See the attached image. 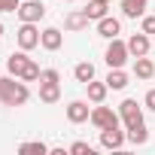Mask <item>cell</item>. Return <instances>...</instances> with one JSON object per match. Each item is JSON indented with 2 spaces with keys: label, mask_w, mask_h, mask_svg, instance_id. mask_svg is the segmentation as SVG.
<instances>
[{
  "label": "cell",
  "mask_w": 155,
  "mask_h": 155,
  "mask_svg": "<svg viewBox=\"0 0 155 155\" xmlns=\"http://www.w3.org/2000/svg\"><path fill=\"white\" fill-rule=\"evenodd\" d=\"M28 97H31V91H28L25 79L18 82V76H15V79H12V76L0 79V101H3V104H9V107H21V104H28Z\"/></svg>",
  "instance_id": "6da1fadb"
},
{
  "label": "cell",
  "mask_w": 155,
  "mask_h": 155,
  "mask_svg": "<svg viewBox=\"0 0 155 155\" xmlns=\"http://www.w3.org/2000/svg\"><path fill=\"white\" fill-rule=\"evenodd\" d=\"M131 58V52H128V43H122L119 37H113L110 40V46H107V55H104V61L110 64V67H125V61Z\"/></svg>",
  "instance_id": "7a4b0ae2"
},
{
  "label": "cell",
  "mask_w": 155,
  "mask_h": 155,
  "mask_svg": "<svg viewBox=\"0 0 155 155\" xmlns=\"http://www.w3.org/2000/svg\"><path fill=\"white\" fill-rule=\"evenodd\" d=\"M15 40H18V46H21L25 52L37 49V46H40V31H37V25H34V21H21V28L15 31Z\"/></svg>",
  "instance_id": "3957f363"
},
{
  "label": "cell",
  "mask_w": 155,
  "mask_h": 155,
  "mask_svg": "<svg viewBox=\"0 0 155 155\" xmlns=\"http://www.w3.org/2000/svg\"><path fill=\"white\" fill-rule=\"evenodd\" d=\"M119 116H122L125 128H137V125H143V110L137 107V101H134V97H128V101H122V104H119Z\"/></svg>",
  "instance_id": "277c9868"
},
{
  "label": "cell",
  "mask_w": 155,
  "mask_h": 155,
  "mask_svg": "<svg viewBox=\"0 0 155 155\" xmlns=\"http://www.w3.org/2000/svg\"><path fill=\"white\" fill-rule=\"evenodd\" d=\"M119 119H122V116L113 113L110 107H101V104H97V107L91 110V125H94L97 131H104V128H119Z\"/></svg>",
  "instance_id": "5b68a950"
},
{
  "label": "cell",
  "mask_w": 155,
  "mask_h": 155,
  "mask_svg": "<svg viewBox=\"0 0 155 155\" xmlns=\"http://www.w3.org/2000/svg\"><path fill=\"white\" fill-rule=\"evenodd\" d=\"M43 15H46V6L40 3V0H21V6H18V18L21 21H34L37 25Z\"/></svg>",
  "instance_id": "8992f818"
},
{
  "label": "cell",
  "mask_w": 155,
  "mask_h": 155,
  "mask_svg": "<svg viewBox=\"0 0 155 155\" xmlns=\"http://www.w3.org/2000/svg\"><path fill=\"white\" fill-rule=\"evenodd\" d=\"M125 140H128V134L119 131V128H104V131H101V146H104V149H122Z\"/></svg>",
  "instance_id": "52a82bcc"
},
{
  "label": "cell",
  "mask_w": 155,
  "mask_h": 155,
  "mask_svg": "<svg viewBox=\"0 0 155 155\" xmlns=\"http://www.w3.org/2000/svg\"><path fill=\"white\" fill-rule=\"evenodd\" d=\"M40 46H43L46 52H58V49L64 46V34H61L58 28H46V31L40 34Z\"/></svg>",
  "instance_id": "ba28073f"
},
{
  "label": "cell",
  "mask_w": 155,
  "mask_h": 155,
  "mask_svg": "<svg viewBox=\"0 0 155 155\" xmlns=\"http://www.w3.org/2000/svg\"><path fill=\"white\" fill-rule=\"evenodd\" d=\"M67 119H70L73 125L88 122V119H91V110H88V104H85V101H70V104H67Z\"/></svg>",
  "instance_id": "9c48e42d"
},
{
  "label": "cell",
  "mask_w": 155,
  "mask_h": 155,
  "mask_svg": "<svg viewBox=\"0 0 155 155\" xmlns=\"http://www.w3.org/2000/svg\"><path fill=\"white\" fill-rule=\"evenodd\" d=\"M28 64H31V58L25 55V49H21V52H12V55L6 58V70H9V76H18V79H21V73L28 70Z\"/></svg>",
  "instance_id": "30bf717a"
},
{
  "label": "cell",
  "mask_w": 155,
  "mask_h": 155,
  "mask_svg": "<svg viewBox=\"0 0 155 155\" xmlns=\"http://www.w3.org/2000/svg\"><path fill=\"white\" fill-rule=\"evenodd\" d=\"M97 34H101L104 40H113V37L122 34V21L113 18V15H104V18H97Z\"/></svg>",
  "instance_id": "8fae6325"
},
{
  "label": "cell",
  "mask_w": 155,
  "mask_h": 155,
  "mask_svg": "<svg viewBox=\"0 0 155 155\" xmlns=\"http://www.w3.org/2000/svg\"><path fill=\"white\" fill-rule=\"evenodd\" d=\"M128 52H131V58H143V55H149V34H134L131 40H128Z\"/></svg>",
  "instance_id": "7c38bea8"
},
{
  "label": "cell",
  "mask_w": 155,
  "mask_h": 155,
  "mask_svg": "<svg viewBox=\"0 0 155 155\" xmlns=\"http://www.w3.org/2000/svg\"><path fill=\"white\" fill-rule=\"evenodd\" d=\"M40 101H43V104H58V101H61V85L43 79V82H40Z\"/></svg>",
  "instance_id": "4fadbf2b"
},
{
  "label": "cell",
  "mask_w": 155,
  "mask_h": 155,
  "mask_svg": "<svg viewBox=\"0 0 155 155\" xmlns=\"http://www.w3.org/2000/svg\"><path fill=\"white\" fill-rule=\"evenodd\" d=\"M88 21H91V18L85 15V9H76V12H70V15L64 18V28H67V31H85Z\"/></svg>",
  "instance_id": "5bb4252c"
},
{
  "label": "cell",
  "mask_w": 155,
  "mask_h": 155,
  "mask_svg": "<svg viewBox=\"0 0 155 155\" xmlns=\"http://www.w3.org/2000/svg\"><path fill=\"white\" fill-rule=\"evenodd\" d=\"M113 91H122L125 85H128V73L122 70V67H110V76H107V79H104Z\"/></svg>",
  "instance_id": "9a60e30c"
},
{
  "label": "cell",
  "mask_w": 155,
  "mask_h": 155,
  "mask_svg": "<svg viewBox=\"0 0 155 155\" xmlns=\"http://www.w3.org/2000/svg\"><path fill=\"white\" fill-rule=\"evenodd\" d=\"M134 76H137V79H152V76H155V61H149L146 55L137 58L134 61Z\"/></svg>",
  "instance_id": "2e32d148"
},
{
  "label": "cell",
  "mask_w": 155,
  "mask_h": 155,
  "mask_svg": "<svg viewBox=\"0 0 155 155\" xmlns=\"http://www.w3.org/2000/svg\"><path fill=\"white\" fill-rule=\"evenodd\" d=\"M73 76H76V82L88 85V82L94 79V64H91V61H79V64L73 67Z\"/></svg>",
  "instance_id": "e0dca14e"
},
{
  "label": "cell",
  "mask_w": 155,
  "mask_h": 155,
  "mask_svg": "<svg viewBox=\"0 0 155 155\" xmlns=\"http://www.w3.org/2000/svg\"><path fill=\"white\" fill-rule=\"evenodd\" d=\"M146 3H149V0H122L125 18H140V15L146 12Z\"/></svg>",
  "instance_id": "ac0fdd59"
},
{
  "label": "cell",
  "mask_w": 155,
  "mask_h": 155,
  "mask_svg": "<svg viewBox=\"0 0 155 155\" xmlns=\"http://www.w3.org/2000/svg\"><path fill=\"white\" fill-rule=\"evenodd\" d=\"M85 88H88V101H91V104H104V101H107V91H110L107 82H94V79H91Z\"/></svg>",
  "instance_id": "d6986e66"
},
{
  "label": "cell",
  "mask_w": 155,
  "mask_h": 155,
  "mask_svg": "<svg viewBox=\"0 0 155 155\" xmlns=\"http://www.w3.org/2000/svg\"><path fill=\"white\" fill-rule=\"evenodd\" d=\"M18 152H21V155H46V152H49V146H46L43 140H31V143H21V146H18Z\"/></svg>",
  "instance_id": "ffe728a7"
},
{
  "label": "cell",
  "mask_w": 155,
  "mask_h": 155,
  "mask_svg": "<svg viewBox=\"0 0 155 155\" xmlns=\"http://www.w3.org/2000/svg\"><path fill=\"white\" fill-rule=\"evenodd\" d=\"M146 140H149V131H146V125L128 128V143H134V146H143Z\"/></svg>",
  "instance_id": "44dd1931"
},
{
  "label": "cell",
  "mask_w": 155,
  "mask_h": 155,
  "mask_svg": "<svg viewBox=\"0 0 155 155\" xmlns=\"http://www.w3.org/2000/svg\"><path fill=\"white\" fill-rule=\"evenodd\" d=\"M107 6H110V3H97V0H91V3L85 6V15H88L91 21H97V18L107 15Z\"/></svg>",
  "instance_id": "7402d4cb"
},
{
  "label": "cell",
  "mask_w": 155,
  "mask_h": 155,
  "mask_svg": "<svg viewBox=\"0 0 155 155\" xmlns=\"http://www.w3.org/2000/svg\"><path fill=\"white\" fill-rule=\"evenodd\" d=\"M40 76H43L40 64H34V61H31V64H28V70L21 73V79H25V82H34V79H40Z\"/></svg>",
  "instance_id": "603a6c76"
},
{
  "label": "cell",
  "mask_w": 155,
  "mask_h": 155,
  "mask_svg": "<svg viewBox=\"0 0 155 155\" xmlns=\"http://www.w3.org/2000/svg\"><path fill=\"white\" fill-rule=\"evenodd\" d=\"M70 152H73V155H91L94 149H91L88 143H82V140H79V143H73V146H70Z\"/></svg>",
  "instance_id": "cb8c5ba5"
},
{
  "label": "cell",
  "mask_w": 155,
  "mask_h": 155,
  "mask_svg": "<svg viewBox=\"0 0 155 155\" xmlns=\"http://www.w3.org/2000/svg\"><path fill=\"white\" fill-rule=\"evenodd\" d=\"M21 0H0V12H18Z\"/></svg>",
  "instance_id": "d4e9b609"
},
{
  "label": "cell",
  "mask_w": 155,
  "mask_h": 155,
  "mask_svg": "<svg viewBox=\"0 0 155 155\" xmlns=\"http://www.w3.org/2000/svg\"><path fill=\"white\" fill-rule=\"evenodd\" d=\"M143 34H155V15H143Z\"/></svg>",
  "instance_id": "484cf974"
},
{
  "label": "cell",
  "mask_w": 155,
  "mask_h": 155,
  "mask_svg": "<svg viewBox=\"0 0 155 155\" xmlns=\"http://www.w3.org/2000/svg\"><path fill=\"white\" fill-rule=\"evenodd\" d=\"M40 79H46V82H61V73H58V70H43Z\"/></svg>",
  "instance_id": "4316f807"
},
{
  "label": "cell",
  "mask_w": 155,
  "mask_h": 155,
  "mask_svg": "<svg viewBox=\"0 0 155 155\" xmlns=\"http://www.w3.org/2000/svg\"><path fill=\"white\" fill-rule=\"evenodd\" d=\"M143 104H146V110H155V88L146 91V101H143Z\"/></svg>",
  "instance_id": "83f0119b"
},
{
  "label": "cell",
  "mask_w": 155,
  "mask_h": 155,
  "mask_svg": "<svg viewBox=\"0 0 155 155\" xmlns=\"http://www.w3.org/2000/svg\"><path fill=\"white\" fill-rule=\"evenodd\" d=\"M0 37H3V21H0Z\"/></svg>",
  "instance_id": "f1b7e54d"
},
{
  "label": "cell",
  "mask_w": 155,
  "mask_h": 155,
  "mask_svg": "<svg viewBox=\"0 0 155 155\" xmlns=\"http://www.w3.org/2000/svg\"><path fill=\"white\" fill-rule=\"evenodd\" d=\"M97 3H110V0H97Z\"/></svg>",
  "instance_id": "f546056e"
},
{
  "label": "cell",
  "mask_w": 155,
  "mask_h": 155,
  "mask_svg": "<svg viewBox=\"0 0 155 155\" xmlns=\"http://www.w3.org/2000/svg\"><path fill=\"white\" fill-rule=\"evenodd\" d=\"M64 3H73V0H64Z\"/></svg>",
  "instance_id": "4dcf8cb0"
}]
</instances>
